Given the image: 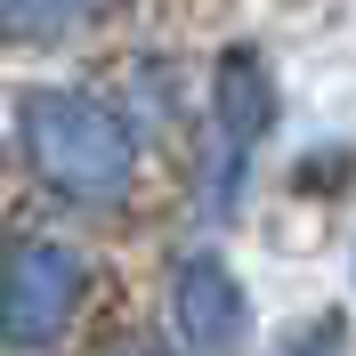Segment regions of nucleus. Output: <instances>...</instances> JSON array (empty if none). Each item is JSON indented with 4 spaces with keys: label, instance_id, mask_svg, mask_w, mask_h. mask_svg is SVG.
Listing matches in <instances>:
<instances>
[{
    "label": "nucleus",
    "instance_id": "nucleus-1",
    "mask_svg": "<svg viewBox=\"0 0 356 356\" xmlns=\"http://www.w3.org/2000/svg\"><path fill=\"white\" fill-rule=\"evenodd\" d=\"M17 138L49 195L81 211H122L138 186V122L97 89H33L17 106Z\"/></svg>",
    "mask_w": 356,
    "mask_h": 356
},
{
    "label": "nucleus",
    "instance_id": "nucleus-2",
    "mask_svg": "<svg viewBox=\"0 0 356 356\" xmlns=\"http://www.w3.org/2000/svg\"><path fill=\"white\" fill-rule=\"evenodd\" d=\"M81 291H89V259L57 235H24L8 243L0 259V340L8 348H57L65 324L81 316Z\"/></svg>",
    "mask_w": 356,
    "mask_h": 356
},
{
    "label": "nucleus",
    "instance_id": "nucleus-3",
    "mask_svg": "<svg viewBox=\"0 0 356 356\" xmlns=\"http://www.w3.org/2000/svg\"><path fill=\"white\" fill-rule=\"evenodd\" d=\"M267 130H275V81H267L259 49H227L211 73V211L243 195V170Z\"/></svg>",
    "mask_w": 356,
    "mask_h": 356
},
{
    "label": "nucleus",
    "instance_id": "nucleus-4",
    "mask_svg": "<svg viewBox=\"0 0 356 356\" xmlns=\"http://www.w3.org/2000/svg\"><path fill=\"white\" fill-rule=\"evenodd\" d=\"M251 332V300L235 284V267L211 251H186L170 267V340L186 356H235Z\"/></svg>",
    "mask_w": 356,
    "mask_h": 356
},
{
    "label": "nucleus",
    "instance_id": "nucleus-5",
    "mask_svg": "<svg viewBox=\"0 0 356 356\" xmlns=\"http://www.w3.org/2000/svg\"><path fill=\"white\" fill-rule=\"evenodd\" d=\"M106 8L113 0H0V33L24 41V49H65L81 33H97Z\"/></svg>",
    "mask_w": 356,
    "mask_h": 356
},
{
    "label": "nucleus",
    "instance_id": "nucleus-6",
    "mask_svg": "<svg viewBox=\"0 0 356 356\" xmlns=\"http://www.w3.org/2000/svg\"><path fill=\"white\" fill-rule=\"evenodd\" d=\"M275 356H348V316H340V308L300 316V324L275 340Z\"/></svg>",
    "mask_w": 356,
    "mask_h": 356
},
{
    "label": "nucleus",
    "instance_id": "nucleus-7",
    "mask_svg": "<svg viewBox=\"0 0 356 356\" xmlns=\"http://www.w3.org/2000/svg\"><path fill=\"white\" fill-rule=\"evenodd\" d=\"M113 356H154V348H146V340H113Z\"/></svg>",
    "mask_w": 356,
    "mask_h": 356
}]
</instances>
